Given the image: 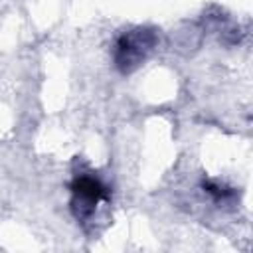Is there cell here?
Returning <instances> with one entry per match:
<instances>
[{"instance_id": "1", "label": "cell", "mask_w": 253, "mask_h": 253, "mask_svg": "<svg viewBox=\"0 0 253 253\" xmlns=\"http://www.w3.org/2000/svg\"><path fill=\"white\" fill-rule=\"evenodd\" d=\"M156 32L152 28H132L121 34L113 43V63L121 73L138 69L156 47Z\"/></svg>"}, {"instance_id": "2", "label": "cell", "mask_w": 253, "mask_h": 253, "mask_svg": "<svg viewBox=\"0 0 253 253\" xmlns=\"http://www.w3.org/2000/svg\"><path fill=\"white\" fill-rule=\"evenodd\" d=\"M69 208L79 223H93L99 208L111 200V190L93 174H75L69 186Z\"/></svg>"}]
</instances>
